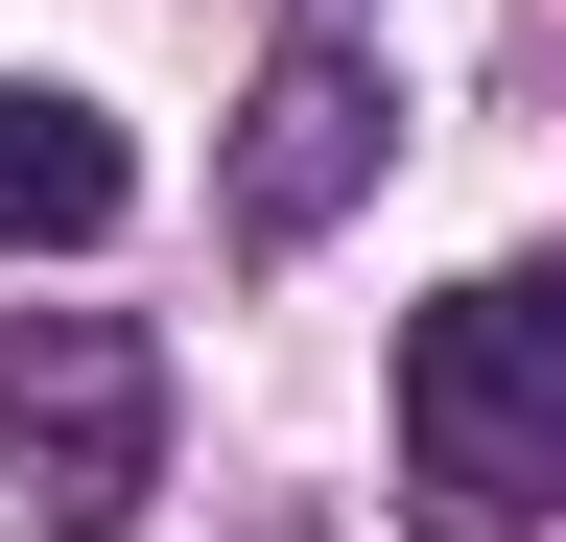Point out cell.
Returning <instances> with one entry per match:
<instances>
[{
	"label": "cell",
	"instance_id": "obj_3",
	"mask_svg": "<svg viewBox=\"0 0 566 542\" xmlns=\"http://www.w3.org/2000/svg\"><path fill=\"white\" fill-rule=\"evenodd\" d=\"M378 166H401V95H378V47H331V24H307V47L260 72V118H237V236H260V259H283V236H331Z\"/></svg>",
	"mask_w": 566,
	"mask_h": 542
},
{
	"label": "cell",
	"instance_id": "obj_1",
	"mask_svg": "<svg viewBox=\"0 0 566 542\" xmlns=\"http://www.w3.org/2000/svg\"><path fill=\"white\" fill-rule=\"evenodd\" d=\"M401 471L449 519H543L566 496V284L543 259H495V284H449L401 330Z\"/></svg>",
	"mask_w": 566,
	"mask_h": 542
},
{
	"label": "cell",
	"instance_id": "obj_4",
	"mask_svg": "<svg viewBox=\"0 0 566 542\" xmlns=\"http://www.w3.org/2000/svg\"><path fill=\"white\" fill-rule=\"evenodd\" d=\"M118 213H142L118 118H95V95H48V72H0V236H24V259H95Z\"/></svg>",
	"mask_w": 566,
	"mask_h": 542
},
{
	"label": "cell",
	"instance_id": "obj_2",
	"mask_svg": "<svg viewBox=\"0 0 566 542\" xmlns=\"http://www.w3.org/2000/svg\"><path fill=\"white\" fill-rule=\"evenodd\" d=\"M166 471V354L118 307H24L0 330V519L24 542H118Z\"/></svg>",
	"mask_w": 566,
	"mask_h": 542
}]
</instances>
